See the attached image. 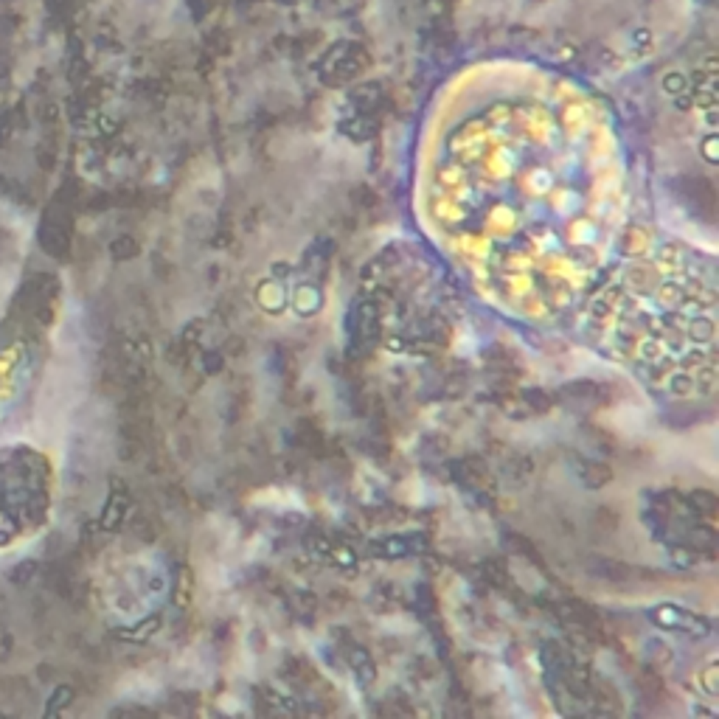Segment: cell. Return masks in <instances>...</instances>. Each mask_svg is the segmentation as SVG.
<instances>
[{
    "label": "cell",
    "mask_w": 719,
    "mask_h": 719,
    "mask_svg": "<svg viewBox=\"0 0 719 719\" xmlns=\"http://www.w3.org/2000/svg\"><path fill=\"white\" fill-rule=\"evenodd\" d=\"M652 621L661 629H666V633H680L688 638L711 635V621H705L703 615L685 610V607H677V604H661L652 613Z\"/></svg>",
    "instance_id": "obj_1"
},
{
    "label": "cell",
    "mask_w": 719,
    "mask_h": 719,
    "mask_svg": "<svg viewBox=\"0 0 719 719\" xmlns=\"http://www.w3.org/2000/svg\"><path fill=\"white\" fill-rule=\"evenodd\" d=\"M425 548V539L413 534V537H388L377 545V556L382 559H402V556H410V554H419Z\"/></svg>",
    "instance_id": "obj_2"
},
{
    "label": "cell",
    "mask_w": 719,
    "mask_h": 719,
    "mask_svg": "<svg viewBox=\"0 0 719 719\" xmlns=\"http://www.w3.org/2000/svg\"><path fill=\"white\" fill-rule=\"evenodd\" d=\"M351 326L357 340H374L377 335V309L368 301H360L357 309L351 312Z\"/></svg>",
    "instance_id": "obj_3"
},
{
    "label": "cell",
    "mask_w": 719,
    "mask_h": 719,
    "mask_svg": "<svg viewBox=\"0 0 719 719\" xmlns=\"http://www.w3.org/2000/svg\"><path fill=\"white\" fill-rule=\"evenodd\" d=\"M259 301H261V307H264V309L276 312V309H281V307H284V295H281V290H279L273 281H264V284L259 287Z\"/></svg>",
    "instance_id": "obj_4"
},
{
    "label": "cell",
    "mask_w": 719,
    "mask_h": 719,
    "mask_svg": "<svg viewBox=\"0 0 719 719\" xmlns=\"http://www.w3.org/2000/svg\"><path fill=\"white\" fill-rule=\"evenodd\" d=\"M312 292H315L312 287H304L301 292L295 295V309H298V312H304V315L315 312V307H318V295L312 298Z\"/></svg>",
    "instance_id": "obj_5"
},
{
    "label": "cell",
    "mask_w": 719,
    "mask_h": 719,
    "mask_svg": "<svg viewBox=\"0 0 719 719\" xmlns=\"http://www.w3.org/2000/svg\"><path fill=\"white\" fill-rule=\"evenodd\" d=\"M714 680H716V666H708V669L703 672V685H705V692H708L711 697L716 694V683H714Z\"/></svg>",
    "instance_id": "obj_6"
}]
</instances>
